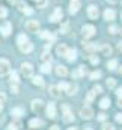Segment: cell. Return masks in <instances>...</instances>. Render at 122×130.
I'll list each match as a JSON object with an SVG mask.
<instances>
[{"label":"cell","mask_w":122,"mask_h":130,"mask_svg":"<svg viewBox=\"0 0 122 130\" xmlns=\"http://www.w3.org/2000/svg\"><path fill=\"white\" fill-rule=\"evenodd\" d=\"M62 112H63V120H65L66 123H71V121L74 120L72 112H71V109H69L68 104H63V106H62Z\"/></svg>","instance_id":"obj_1"},{"label":"cell","mask_w":122,"mask_h":130,"mask_svg":"<svg viewBox=\"0 0 122 130\" xmlns=\"http://www.w3.org/2000/svg\"><path fill=\"white\" fill-rule=\"evenodd\" d=\"M11 71V64L6 59H0V76H6Z\"/></svg>","instance_id":"obj_2"},{"label":"cell","mask_w":122,"mask_h":130,"mask_svg":"<svg viewBox=\"0 0 122 130\" xmlns=\"http://www.w3.org/2000/svg\"><path fill=\"white\" fill-rule=\"evenodd\" d=\"M82 33H83L85 38H91V36L95 35V27H93L92 24H85V26L82 27Z\"/></svg>","instance_id":"obj_3"},{"label":"cell","mask_w":122,"mask_h":130,"mask_svg":"<svg viewBox=\"0 0 122 130\" xmlns=\"http://www.w3.org/2000/svg\"><path fill=\"white\" fill-rule=\"evenodd\" d=\"M80 117H82L83 120H91L92 117H93V110H92V107H89V106L82 107V110H80Z\"/></svg>","instance_id":"obj_4"},{"label":"cell","mask_w":122,"mask_h":130,"mask_svg":"<svg viewBox=\"0 0 122 130\" xmlns=\"http://www.w3.org/2000/svg\"><path fill=\"white\" fill-rule=\"evenodd\" d=\"M21 73H23L24 77H32V74H33V67H32V64L24 62V64L21 65Z\"/></svg>","instance_id":"obj_5"},{"label":"cell","mask_w":122,"mask_h":130,"mask_svg":"<svg viewBox=\"0 0 122 130\" xmlns=\"http://www.w3.org/2000/svg\"><path fill=\"white\" fill-rule=\"evenodd\" d=\"M12 32V24L9 23V21H5L2 26H0V33L3 35V36H9Z\"/></svg>","instance_id":"obj_6"},{"label":"cell","mask_w":122,"mask_h":130,"mask_svg":"<svg viewBox=\"0 0 122 130\" xmlns=\"http://www.w3.org/2000/svg\"><path fill=\"white\" fill-rule=\"evenodd\" d=\"M26 29H27V32H38L39 30V23L36 20H29L26 23Z\"/></svg>","instance_id":"obj_7"},{"label":"cell","mask_w":122,"mask_h":130,"mask_svg":"<svg viewBox=\"0 0 122 130\" xmlns=\"http://www.w3.org/2000/svg\"><path fill=\"white\" fill-rule=\"evenodd\" d=\"M88 15H89V18H92V20H96V18H98L99 11H98V8H96L95 5H91V6L88 8Z\"/></svg>","instance_id":"obj_8"},{"label":"cell","mask_w":122,"mask_h":130,"mask_svg":"<svg viewBox=\"0 0 122 130\" xmlns=\"http://www.w3.org/2000/svg\"><path fill=\"white\" fill-rule=\"evenodd\" d=\"M42 107H44V101H42L41 98H36V100L32 101V109H33L35 112H39Z\"/></svg>","instance_id":"obj_9"},{"label":"cell","mask_w":122,"mask_h":130,"mask_svg":"<svg viewBox=\"0 0 122 130\" xmlns=\"http://www.w3.org/2000/svg\"><path fill=\"white\" fill-rule=\"evenodd\" d=\"M47 117L48 118H56V104L54 103H48V106H47Z\"/></svg>","instance_id":"obj_10"},{"label":"cell","mask_w":122,"mask_h":130,"mask_svg":"<svg viewBox=\"0 0 122 130\" xmlns=\"http://www.w3.org/2000/svg\"><path fill=\"white\" fill-rule=\"evenodd\" d=\"M62 15H63V12H62L60 8H56V11L51 14V17H50V21H53V23H56V21H59L62 18Z\"/></svg>","instance_id":"obj_11"},{"label":"cell","mask_w":122,"mask_h":130,"mask_svg":"<svg viewBox=\"0 0 122 130\" xmlns=\"http://www.w3.org/2000/svg\"><path fill=\"white\" fill-rule=\"evenodd\" d=\"M80 8V0H69V12L75 14Z\"/></svg>","instance_id":"obj_12"},{"label":"cell","mask_w":122,"mask_h":130,"mask_svg":"<svg viewBox=\"0 0 122 130\" xmlns=\"http://www.w3.org/2000/svg\"><path fill=\"white\" fill-rule=\"evenodd\" d=\"M18 45H20V50L23 53H30L32 50H33V44H30L29 41L27 42H23V44H18Z\"/></svg>","instance_id":"obj_13"},{"label":"cell","mask_w":122,"mask_h":130,"mask_svg":"<svg viewBox=\"0 0 122 130\" xmlns=\"http://www.w3.org/2000/svg\"><path fill=\"white\" fill-rule=\"evenodd\" d=\"M83 48L88 50V52H95L98 48V45L93 44V42H89V41H83Z\"/></svg>","instance_id":"obj_14"},{"label":"cell","mask_w":122,"mask_h":130,"mask_svg":"<svg viewBox=\"0 0 122 130\" xmlns=\"http://www.w3.org/2000/svg\"><path fill=\"white\" fill-rule=\"evenodd\" d=\"M56 74H57L59 77H65V76H68V70H66V67H63V65H57V67H56Z\"/></svg>","instance_id":"obj_15"},{"label":"cell","mask_w":122,"mask_h":130,"mask_svg":"<svg viewBox=\"0 0 122 130\" xmlns=\"http://www.w3.org/2000/svg\"><path fill=\"white\" fill-rule=\"evenodd\" d=\"M65 91H66L68 95H75V94H77V85H75V83H69Z\"/></svg>","instance_id":"obj_16"},{"label":"cell","mask_w":122,"mask_h":130,"mask_svg":"<svg viewBox=\"0 0 122 130\" xmlns=\"http://www.w3.org/2000/svg\"><path fill=\"white\" fill-rule=\"evenodd\" d=\"M68 50H69V48H68L65 44H59V45H57V48H56V52H57V55H59V56H66Z\"/></svg>","instance_id":"obj_17"},{"label":"cell","mask_w":122,"mask_h":130,"mask_svg":"<svg viewBox=\"0 0 122 130\" xmlns=\"http://www.w3.org/2000/svg\"><path fill=\"white\" fill-rule=\"evenodd\" d=\"M115 11L113 9H106L104 11V18L107 20V21H112V20H115Z\"/></svg>","instance_id":"obj_18"},{"label":"cell","mask_w":122,"mask_h":130,"mask_svg":"<svg viewBox=\"0 0 122 130\" xmlns=\"http://www.w3.org/2000/svg\"><path fill=\"white\" fill-rule=\"evenodd\" d=\"M29 126H30L32 129H38V127H42V126H44V123H42L41 120L35 118V120H30V121H29Z\"/></svg>","instance_id":"obj_19"},{"label":"cell","mask_w":122,"mask_h":130,"mask_svg":"<svg viewBox=\"0 0 122 130\" xmlns=\"http://www.w3.org/2000/svg\"><path fill=\"white\" fill-rule=\"evenodd\" d=\"M69 62H74L75 59H77V52L72 48V50H68V53H66V56H65Z\"/></svg>","instance_id":"obj_20"},{"label":"cell","mask_w":122,"mask_h":130,"mask_svg":"<svg viewBox=\"0 0 122 130\" xmlns=\"http://www.w3.org/2000/svg\"><path fill=\"white\" fill-rule=\"evenodd\" d=\"M99 50H101V53H103L104 56H110V55H112V47H110L109 44L101 45V47H99Z\"/></svg>","instance_id":"obj_21"},{"label":"cell","mask_w":122,"mask_h":130,"mask_svg":"<svg viewBox=\"0 0 122 130\" xmlns=\"http://www.w3.org/2000/svg\"><path fill=\"white\" fill-rule=\"evenodd\" d=\"M11 113H12V117H23L24 115V109L23 107H14L12 110H11Z\"/></svg>","instance_id":"obj_22"},{"label":"cell","mask_w":122,"mask_h":130,"mask_svg":"<svg viewBox=\"0 0 122 130\" xmlns=\"http://www.w3.org/2000/svg\"><path fill=\"white\" fill-rule=\"evenodd\" d=\"M50 94L54 98H60V89H59L57 86H51V88H50Z\"/></svg>","instance_id":"obj_23"},{"label":"cell","mask_w":122,"mask_h":130,"mask_svg":"<svg viewBox=\"0 0 122 130\" xmlns=\"http://www.w3.org/2000/svg\"><path fill=\"white\" fill-rule=\"evenodd\" d=\"M99 106L103 107V109H107L109 106H110V98H107V97H104L101 101H99Z\"/></svg>","instance_id":"obj_24"},{"label":"cell","mask_w":122,"mask_h":130,"mask_svg":"<svg viewBox=\"0 0 122 130\" xmlns=\"http://www.w3.org/2000/svg\"><path fill=\"white\" fill-rule=\"evenodd\" d=\"M116 67H118V61H116V59H110V61L107 62V68H109V70H116Z\"/></svg>","instance_id":"obj_25"},{"label":"cell","mask_w":122,"mask_h":130,"mask_svg":"<svg viewBox=\"0 0 122 130\" xmlns=\"http://www.w3.org/2000/svg\"><path fill=\"white\" fill-rule=\"evenodd\" d=\"M33 85H38V86H44V79H42V77H39V76L33 77Z\"/></svg>","instance_id":"obj_26"},{"label":"cell","mask_w":122,"mask_h":130,"mask_svg":"<svg viewBox=\"0 0 122 130\" xmlns=\"http://www.w3.org/2000/svg\"><path fill=\"white\" fill-rule=\"evenodd\" d=\"M39 35H41V38H44V39H53V35L48 32V30H44V32H41Z\"/></svg>","instance_id":"obj_27"},{"label":"cell","mask_w":122,"mask_h":130,"mask_svg":"<svg viewBox=\"0 0 122 130\" xmlns=\"http://www.w3.org/2000/svg\"><path fill=\"white\" fill-rule=\"evenodd\" d=\"M29 39H27V36L26 35H18V38H17V42L18 44H23V42H27Z\"/></svg>","instance_id":"obj_28"},{"label":"cell","mask_w":122,"mask_h":130,"mask_svg":"<svg viewBox=\"0 0 122 130\" xmlns=\"http://www.w3.org/2000/svg\"><path fill=\"white\" fill-rule=\"evenodd\" d=\"M107 86H109V88H115V86H116V80H115L113 77L107 79Z\"/></svg>","instance_id":"obj_29"},{"label":"cell","mask_w":122,"mask_h":130,"mask_svg":"<svg viewBox=\"0 0 122 130\" xmlns=\"http://www.w3.org/2000/svg\"><path fill=\"white\" fill-rule=\"evenodd\" d=\"M41 71H42V73H50V71H51L50 64H44L42 67H41Z\"/></svg>","instance_id":"obj_30"},{"label":"cell","mask_w":122,"mask_h":130,"mask_svg":"<svg viewBox=\"0 0 122 130\" xmlns=\"http://www.w3.org/2000/svg\"><path fill=\"white\" fill-rule=\"evenodd\" d=\"M11 80H12V83H18V74L15 71L11 73Z\"/></svg>","instance_id":"obj_31"},{"label":"cell","mask_w":122,"mask_h":130,"mask_svg":"<svg viewBox=\"0 0 122 130\" xmlns=\"http://www.w3.org/2000/svg\"><path fill=\"white\" fill-rule=\"evenodd\" d=\"M68 29H69V23H63L60 27V33H68Z\"/></svg>","instance_id":"obj_32"},{"label":"cell","mask_w":122,"mask_h":130,"mask_svg":"<svg viewBox=\"0 0 122 130\" xmlns=\"http://www.w3.org/2000/svg\"><path fill=\"white\" fill-rule=\"evenodd\" d=\"M99 77H101V73H99V71H93V73H91L92 80H96V79H99Z\"/></svg>","instance_id":"obj_33"},{"label":"cell","mask_w":122,"mask_h":130,"mask_svg":"<svg viewBox=\"0 0 122 130\" xmlns=\"http://www.w3.org/2000/svg\"><path fill=\"white\" fill-rule=\"evenodd\" d=\"M20 129V123H14V124H9L8 130H18Z\"/></svg>","instance_id":"obj_34"},{"label":"cell","mask_w":122,"mask_h":130,"mask_svg":"<svg viewBox=\"0 0 122 130\" xmlns=\"http://www.w3.org/2000/svg\"><path fill=\"white\" fill-rule=\"evenodd\" d=\"M6 15H8V11H6V8L0 6V18H5Z\"/></svg>","instance_id":"obj_35"},{"label":"cell","mask_w":122,"mask_h":130,"mask_svg":"<svg viewBox=\"0 0 122 130\" xmlns=\"http://www.w3.org/2000/svg\"><path fill=\"white\" fill-rule=\"evenodd\" d=\"M103 130H115V127H113V124L104 123V124H103Z\"/></svg>","instance_id":"obj_36"},{"label":"cell","mask_w":122,"mask_h":130,"mask_svg":"<svg viewBox=\"0 0 122 130\" xmlns=\"http://www.w3.org/2000/svg\"><path fill=\"white\" fill-rule=\"evenodd\" d=\"M93 98H95V92H93V91H89L88 95H86V100H88V101H92Z\"/></svg>","instance_id":"obj_37"},{"label":"cell","mask_w":122,"mask_h":130,"mask_svg":"<svg viewBox=\"0 0 122 130\" xmlns=\"http://www.w3.org/2000/svg\"><path fill=\"white\" fill-rule=\"evenodd\" d=\"M91 64L92 65H98L99 64V58H96V56H91Z\"/></svg>","instance_id":"obj_38"},{"label":"cell","mask_w":122,"mask_h":130,"mask_svg":"<svg viewBox=\"0 0 122 130\" xmlns=\"http://www.w3.org/2000/svg\"><path fill=\"white\" fill-rule=\"evenodd\" d=\"M11 91H12L14 94H18V86H17V83H11Z\"/></svg>","instance_id":"obj_39"},{"label":"cell","mask_w":122,"mask_h":130,"mask_svg":"<svg viewBox=\"0 0 122 130\" xmlns=\"http://www.w3.org/2000/svg\"><path fill=\"white\" fill-rule=\"evenodd\" d=\"M36 3H38V8H44V6L48 3V0H38Z\"/></svg>","instance_id":"obj_40"},{"label":"cell","mask_w":122,"mask_h":130,"mask_svg":"<svg viewBox=\"0 0 122 130\" xmlns=\"http://www.w3.org/2000/svg\"><path fill=\"white\" fill-rule=\"evenodd\" d=\"M109 32L112 33V35H115V33L118 32V27H116V26H110V27H109Z\"/></svg>","instance_id":"obj_41"},{"label":"cell","mask_w":122,"mask_h":130,"mask_svg":"<svg viewBox=\"0 0 122 130\" xmlns=\"http://www.w3.org/2000/svg\"><path fill=\"white\" fill-rule=\"evenodd\" d=\"M17 3H18V9H20V11H23V9H24V8L27 6V5H26L24 2H17Z\"/></svg>","instance_id":"obj_42"},{"label":"cell","mask_w":122,"mask_h":130,"mask_svg":"<svg viewBox=\"0 0 122 130\" xmlns=\"http://www.w3.org/2000/svg\"><path fill=\"white\" fill-rule=\"evenodd\" d=\"M92 91H93V92H95V94H99V92H101V86H99V85H95V86H93V89H92Z\"/></svg>","instance_id":"obj_43"},{"label":"cell","mask_w":122,"mask_h":130,"mask_svg":"<svg viewBox=\"0 0 122 130\" xmlns=\"http://www.w3.org/2000/svg\"><path fill=\"white\" fill-rule=\"evenodd\" d=\"M96 118H98V121H106V118H107V117H106V113H103V112H101Z\"/></svg>","instance_id":"obj_44"},{"label":"cell","mask_w":122,"mask_h":130,"mask_svg":"<svg viewBox=\"0 0 122 130\" xmlns=\"http://www.w3.org/2000/svg\"><path fill=\"white\" fill-rule=\"evenodd\" d=\"M23 12H24V14H27V15H30V14L33 12V11H32V8H29V6H26V8L23 9Z\"/></svg>","instance_id":"obj_45"},{"label":"cell","mask_w":122,"mask_h":130,"mask_svg":"<svg viewBox=\"0 0 122 130\" xmlns=\"http://www.w3.org/2000/svg\"><path fill=\"white\" fill-rule=\"evenodd\" d=\"M66 86H68V83H65V82H60L57 88H59V89H66Z\"/></svg>","instance_id":"obj_46"},{"label":"cell","mask_w":122,"mask_h":130,"mask_svg":"<svg viewBox=\"0 0 122 130\" xmlns=\"http://www.w3.org/2000/svg\"><path fill=\"white\" fill-rule=\"evenodd\" d=\"M42 59H44V61H48V62H50V53H47V52H45V53L42 55Z\"/></svg>","instance_id":"obj_47"},{"label":"cell","mask_w":122,"mask_h":130,"mask_svg":"<svg viewBox=\"0 0 122 130\" xmlns=\"http://www.w3.org/2000/svg\"><path fill=\"white\" fill-rule=\"evenodd\" d=\"M72 76H74V77H80V76H82V73H80V70H77V71H74V73H72Z\"/></svg>","instance_id":"obj_48"},{"label":"cell","mask_w":122,"mask_h":130,"mask_svg":"<svg viewBox=\"0 0 122 130\" xmlns=\"http://www.w3.org/2000/svg\"><path fill=\"white\" fill-rule=\"evenodd\" d=\"M116 121L122 124V113H118V115H116Z\"/></svg>","instance_id":"obj_49"},{"label":"cell","mask_w":122,"mask_h":130,"mask_svg":"<svg viewBox=\"0 0 122 130\" xmlns=\"http://www.w3.org/2000/svg\"><path fill=\"white\" fill-rule=\"evenodd\" d=\"M116 94H118V97H122V86L116 89Z\"/></svg>","instance_id":"obj_50"},{"label":"cell","mask_w":122,"mask_h":130,"mask_svg":"<svg viewBox=\"0 0 122 130\" xmlns=\"http://www.w3.org/2000/svg\"><path fill=\"white\" fill-rule=\"evenodd\" d=\"M5 100H6V95L3 92H0V101H5Z\"/></svg>","instance_id":"obj_51"},{"label":"cell","mask_w":122,"mask_h":130,"mask_svg":"<svg viewBox=\"0 0 122 130\" xmlns=\"http://www.w3.org/2000/svg\"><path fill=\"white\" fill-rule=\"evenodd\" d=\"M118 106H119V107H122V97L118 98Z\"/></svg>","instance_id":"obj_52"},{"label":"cell","mask_w":122,"mask_h":130,"mask_svg":"<svg viewBox=\"0 0 122 130\" xmlns=\"http://www.w3.org/2000/svg\"><path fill=\"white\" fill-rule=\"evenodd\" d=\"M50 130H59V127H57V126H51V127H50Z\"/></svg>","instance_id":"obj_53"},{"label":"cell","mask_w":122,"mask_h":130,"mask_svg":"<svg viewBox=\"0 0 122 130\" xmlns=\"http://www.w3.org/2000/svg\"><path fill=\"white\" fill-rule=\"evenodd\" d=\"M3 110V101H0V112Z\"/></svg>","instance_id":"obj_54"},{"label":"cell","mask_w":122,"mask_h":130,"mask_svg":"<svg viewBox=\"0 0 122 130\" xmlns=\"http://www.w3.org/2000/svg\"><path fill=\"white\" fill-rule=\"evenodd\" d=\"M107 2H109V3H116L118 0H107Z\"/></svg>","instance_id":"obj_55"},{"label":"cell","mask_w":122,"mask_h":130,"mask_svg":"<svg viewBox=\"0 0 122 130\" xmlns=\"http://www.w3.org/2000/svg\"><path fill=\"white\" fill-rule=\"evenodd\" d=\"M118 47H119V50L122 52V42H119V44H118Z\"/></svg>","instance_id":"obj_56"},{"label":"cell","mask_w":122,"mask_h":130,"mask_svg":"<svg viewBox=\"0 0 122 130\" xmlns=\"http://www.w3.org/2000/svg\"><path fill=\"white\" fill-rule=\"evenodd\" d=\"M9 2H11V3H17L18 0H9Z\"/></svg>","instance_id":"obj_57"},{"label":"cell","mask_w":122,"mask_h":130,"mask_svg":"<svg viewBox=\"0 0 122 130\" xmlns=\"http://www.w3.org/2000/svg\"><path fill=\"white\" fill-rule=\"evenodd\" d=\"M68 130H77V129L75 127H71V129H68Z\"/></svg>","instance_id":"obj_58"},{"label":"cell","mask_w":122,"mask_h":130,"mask_svg":"<svg viewBox=\"0 0 122 130\" xmlns=\"http://www.w3.org/2000/svg\"><path fill=\"white\" fill-rule=\"evenodd\" d=\"M121 74H122V67H121Z\"/></svg>","instance_id":"obj_59"},{"label":"cell","mask_w":122,"mask_h":130,"mask_svg":"<svg viewBox=\"0 0 122 130\" xmlns=\"http://www.w3.org/2000/svg\"><path fill=\"white\" fill-rule=\"evenodd\" d=\"M121 35H122V29H121Z\"/></svg>","instance_id":"obj_60"},{"label":"cell","mask_w":122,"mask_h":130,"mask_svg":"<svg viewBox=\"0 0 122 130\" xmlns=\"http://www.w3.org/2000/svg\"><path fill=\"white\" fill-rule=\"evenodd\" d=\"M86 130H92V129H86Z\"/></svg>","instance_id":"obj_61"},{"label":"cell","mask_w":122,"mask_h":130,"mask_svg":"<svg viewBox=\"0 0 122 130\" xmlns=\"http://www.w3.org/2000/svg\"><path fill=\"white\" fill-rule=\"evenodd\" d=\"M35 2H38V0H35Z\"/></svg>","instance_id":"obj_62"}]
</instances>
